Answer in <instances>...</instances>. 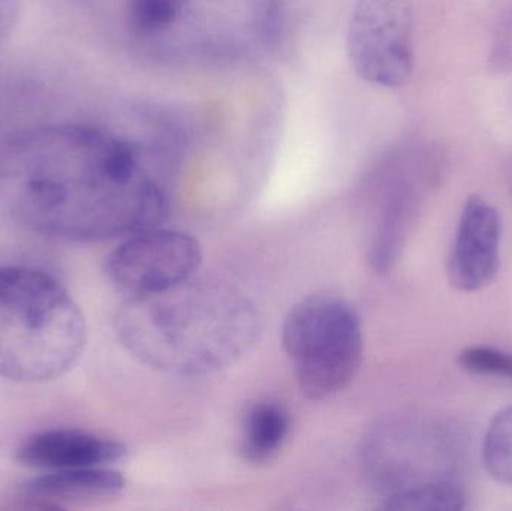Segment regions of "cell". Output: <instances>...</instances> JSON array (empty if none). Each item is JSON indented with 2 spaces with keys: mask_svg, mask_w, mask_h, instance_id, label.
I'll return each mask as SVG.
<instances>
[{
  "mask_svg": "<svg viewBox=\"0 0 512 511\" xmlns=\"http://www.w3.org/2000/svg\"><path fill=\"white\" fill-rule=\"evenodd\" d=\"M282 345L298 389L312 401L342 392L363 360L360 317L336 294L318 293L300 300L285 317Z\"/></svg>",
  "mask_w": 512,
  "mask_h": 511,
  "instance_id": "277c9868",
  "label": "cell"
},
{
  "mask_svg": "<svg viewBox=\"0 0 512 511\" xmlns=\"http://www.w3.org/2000/svg\"><path fill=\"white\" fill-rule=\"evenodd\" d=\"M483 459L493 479L512 486V405L499 411L487 429Z\"/></svg>",
  "mask_w": 512,
  "mask_h": 511,
  "instance_id": "4fadbf2b",
  "label": "cell"
},
{
  "mask_svg": "<svg viewBox=\"0 0 512 511\" xmlns=\"http://www.w3.org/2000/svg\"><path fill=\"white\" fill-rule=\"evenodd\" d=\"M20 15V0H0V42L5 41Z\"/></svg>",
  "mask_w": 512,
  "mask_h": 511,
  "instance_id": "2e32d148",
  "label": "cell"
},
{
  "mask_svg": "<svg viewBox=\"0 0 512 511\" xmlns=\"http://www.w3.org/2000/svg\"><path fill=\"white\" fill-rule=\"evenodd\" d=\"M203 261L191 234L153 227L125 237L105 261L111 284L128 297L168 290L197 275Z\"/></svg>",
  "mask_w": 512,
  "mask_h": 511,
  "instance_id": "8992f818",
  "label": "cell"
},
{
  "mask_svg": "<svg viewBox=\"0 0 512 511\" xmlns=\"http://www.w3.org/2000/svg\"><path fill=\"white\" fill-rule=\"evenodd\" d=\"M291 417L279 402L262 401L246 411L242 426V455L251 464H265L282 450Z\"/></svg>",
  "mask_w": 512,
  "mask_h": 511,
  "instance_id": "8fae6325",
  "label": "cell"
},
{
  "mask_svg": "<svg viewBox=\"0 0 512 511\" xmlns=\"http://www.w3.org/2000/svg\"><path fill=\"white\" fill-rule=\"evenodd\" d=\"M123 347L150 368L198 377L234 365L261 335V315L243 291L213 278L128 297L116 318Z\"/></svg>",
  "mask_w": 512,
  "mask_h": 511,
  "instance_id": "7a4b0ae2",
  "label": "cell"
},
{
  "mask_svg": "<svg viewBox=\"0 0 512 511\" xmlns=\"http://www.w3.org/2000/svg\"><path fill=\"white\" fill-rule=\"evenodd\" d=\"M460 365L477 374L512 378V354L487 347L466 348L460 353Z\"/></svg>",
  "mask_w": 512,
  "mask_h": 511,
  "instance_id": "9a60e30c",
  "label": "cell"
},
{
  "mask_svg": "<svg viewBox=\"0 0 512 511\" xmlns=\"http://www.w3.org/2000/svg\"><path fill=\"white\" fill-rule=\"evenodd\" d=\"M501 239L498 210L478 195L469 197L448 260V276L453 287L462 291L487 287L498 275Z\"/></svg>",
  "mask_w": 512,
  "mask_h": 511,
  "instance_id": "ba28073f",
  "label": "cell"
},
{
  "mask_svg": "<svg viewBox=\"0 0 512 511\" xmlns=\"http://www.w3.org/2000/svg\"><path fill=\"white\" fill-rule=\"evenodd\" d=\"M125 486L123 474L108 467L48 471V474L21 485L15 500L21 509H68L110 500L117 497Z\"/></svg>",
  "mask_w": 512,
  "mask_h": 511,
  "instance_id": "30bf717a",
  "label": "cell"
},
{
  "mask_svg": "<svg viewBox=\"0 0 512 511\" xmlns=\"http://www.w3.org/2000/svg\"><path fill=\"white\" fill-rule=\"evenodd\" d=\"M125 444L77 429H50L27 437L17 449V461L42 471L108 467L125 458Z\"/></svg>",
  "mask_w": 512,
  "mask_h": 511,
  "instance_id": "9c48e42d",
  "label": "cell"
},
{
  "mask_svg": "<svg viewBox=\"0 0 512 511\" xmlns=\"http://www.w3.org/2000/svg\"><path fill=\"white\" fill-rule=\"evenodd\" d=\"M444 438L429 426L393 423L373 432L363 447V465L384 501L426 483L453 479L442 464Z\"/></svg>",
  "mask_w": 512,
  "mask_h": 511,
  "instance_id": "52a82bcc",
  "label": "cell"
},
{
  "mask_svg": "<svg viewBox=\"0 0 512 511\" xmlns=\"http://www.w3.org/2000/svg\"><path fill=\"white\" fill-rule=\"evenodd\" d=\"M355 74L373 86H405L414 69L412 9L408 0H355L346 35Z\"/></svg>",
  "mask_w": 512,
  "mask_h": 511,
  "instance_id": "5b68a950",
  "label": "cell"
},
{
  "mask_svg": "<svg viewBox=\"0 0 512 511\" xmlns=\"http://www.w3.org/2000/svg\"><path fill=\"white\" fill-rule=\"evenodd\" d=\"M188 0H129V15L141 33H158L176 23Z\"/></svg>",
  "mask_w": 512,
  "mask_h": 511,
  "instance_id": "5bb4252c",
  "label": "cell"
},
{
  "mask_svg": "<svg viewBox=\"0 0 512 511\" xmlns=\"http://www.w3.org/2000/svg\"><path fill=\"white\" fill-rule=\"evenodd\" d=\"M168 212L138 147L104 129L60 123L0 146V213L24 230L102 242L159 227Z\"/></svg>",
  "mask_w": 512,
  "mask_h": 511,
  "instance_id": "6da1fadb",
  "label": "cell"
},
{
  "mask_svg": "<svg viewBox=\"0 0 512 511\" xmlns=\"http://www.w3.org/2000/svg\"><path fill=\"white\" fill-rule=\"evenodd\" d=\"M86 341L83 312L54 276L36 267H0V377L27 384L62 377Z\"/></svg>",
  "mask_w": 512,
  "mask_h": 511,
  "instance_id": "3957f363",
  "label": "cell"
},
{
  "mask_svg": "<svg viewBox=\"0 0 512 511\" xmlns=\"http://www.w3.org/2000/svg\"><path fill=\"white\" fill-rule=\"evenodd\" d=\"M468 497L454 479L426 483L384 501L385 510L460 511L466 509Z\"/></svg>",
  "mask_w": 512,
  "mask_h": 511,
  "instance_id": "7c38bea8",
  "label": "cell"
}]
</instances>
